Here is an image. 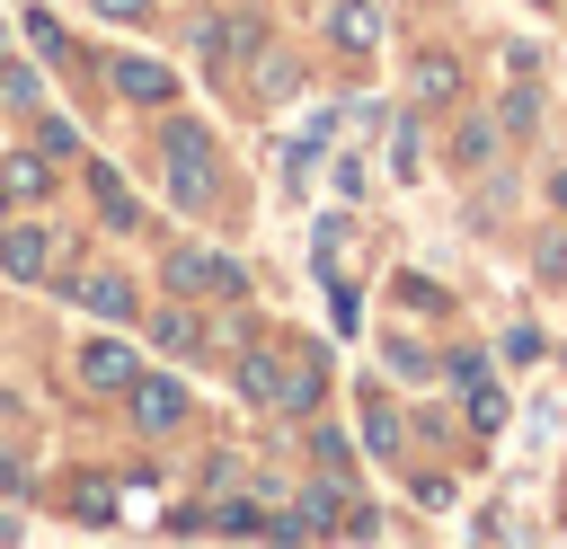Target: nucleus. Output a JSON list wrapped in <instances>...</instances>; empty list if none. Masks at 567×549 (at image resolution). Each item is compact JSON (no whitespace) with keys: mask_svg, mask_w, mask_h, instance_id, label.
Masks as SVG:
<instances>
[{"mask_svg":"<svg viewBox=\"0 0 567 549\" xmlns=\"http://www.w3.org/2000/svg\"><path fill=\"white\" fill-rule=\"evenodd\" d=\"M239 390L257 398V407H292V416H310L319 407V390H328V372H319V354L301 345L292 363L284 354H266V345H248L239 354Z\"/></svg>","mask_w":567,"mask_h":549,"instance_id":"1","label":"nucleus"},{"mask_svg":"<svg viewBox=\"0 0 567 549\" xmlns=\"http://www.w3.org/2000/svg\"><path fill=\"white\" fill-rule=\"evenodd\" d=\"M159 283H168L177 301H213V310H239V301H248V266L221 257V248H168V257H159Z\"/></svg>","mask_w":567,"mask_h":549,"instance_id":"2","label":"nucleus"},{"mask_svg":"<svg viewBox=\"0 0 567 549\" xmlns=\"http://www.w3.org/2000/svg\"><path fill=\"white\" fill-rule=\"evenodd\" d=\"M168 195L186 204V213H204L213 204V133L195 124V115H168Z\"/></svg>","mask_w":567,"mask_h":549,"instance_id":"3","label":"nucleus"},{"mask_svg":"<svg viewBox=\"0 0 567 549\" xmlns=\"http://www.w3.org/2000/svg\"><path fill=\"white\" fill-rule=\"evenodd\" d=\"M124 407H133V425H142V434H177V425L195 416V398H186V390H177L168 372H133Z\"/></svg>","mask_w":567,"mask_h":549,"instance_id":"4","label":"nucleus"},{"mask_svg":"<svg viewBox=\"0 0 567 549\" xmlns=\"http://www.w3.org/2000/svg\"><path fill=\"white\" fill-rule=\"evenodd\" d=\"M266 44V18L257 9H239V18H204L195 27V53H204V71H230L239 53H257Z\"/></svg>","mask_w":567,"mask_h":549,"instance_id":"5","label":"nucleus"},{"mask_svg":"<svg viewBox=\"0 0 567 549\" xmlns=\"http://www.w3.org/2000/svg\"><path fill=\"white\" fill-rule=\"evenodd\" d=\"M71 372H80V390H115V398H124L133 372H142V354H133L124 336H89V345L71 354Z\"/></svg>","mask_w":567,"mask_h":549,"instance_id":"6","label":"nucleus"},{"mask_svg":"<svg viewBox=\"0 0 567 549\" xmlns=\"http://www.w3.org/2000/svg\"><path fill=\"white\" fill-rule=\"evenodd\" d=\"M106 80H115V97H124V106H177V71H168V62L115 53V62H106Z\"/></svg>","mask_w":567,"mask_h":549,"instance_id":"7","label":"nucleus"},{"mask_svg":"<svg viewBox=\"0 0 567 549\" xmlns=\"http://www.w3.org/2000/svg\"><path fill=\"white\" fill-rule=\"evenodd\" d=\"M71 301H80V310H97V319H115V328H124V319H142V283H133V274H80V283H71Z\"/></svg>","mask_w":567,"mask_h":549,"instance_id":"8","label":"nucleus"},{"mask_svg":"<svg viewBox=\"0 0 567 549\" xmlns=\"http://www.w3.org/2000/svg\"><path fill=\"white\" fill-rule=\"evenodd\" d=\"M44 266H53V230H44V221H9V230H0V274L35 283Z\"/></svg>","mask_w":567,"mask_h":549,"instance_id":"9","label":"nucleus"},{"mask_svg":"<svg viewBox=\"0 0 567 549\" xmlns=\"http://www.w3.org/2000/svg\"><path fill=\"white\" fill-rule=\"evenodd\" d=\"M80 168H89V195H97V221H106V230H142V204H133V186H124V177H115L106 159H80Z\"/></svg>","mask_w":567,"mask_h":549,"instance_id":"10","label":"nucleus"},{"mask_svg":"<svg viewBox=\"0 0 567 549\" xmlns=\"http://www.w3.org/2000/svg\"><path fill=\"white\" fill-rule=\"evenodd\" d=\"M363 452H381V460H399V452H408V416H399L381 390H363Z\"/></svg>","mask_w":567,"mask_h":549,"instance_id":"11","label":"nucleus"},{"mask_svg":"<svg viewBox=\"0 0 567 549\" xmlns=\"http://www.w3.org/2000/svg\"><path fill=\"white\" fill-rule=\"evenodd\" d=\"M44 186H53V159H44V151H9V159H0V204H9V195L35 204Z\"/></svg>","mask_w":567,"mask_h":549,"instance_id":"12","label":"nucleus"},{"mask_svg":"<svg viewBox=\"0 0 567 549\" xmlns=\"http://www.w3.org/2000/svg\"><path fill=\"white\" fill-rule=\"evenodd\" d=\"M328 35H337L346 53H372V35H381V18H372V0H337V9H328Z\"/></svg>","mask_w":567,"mask_h":549,"instance_id":"13","label":"nucleus"},{"mask_svg":"<svg viewBox=\"0 0 567 549\" xmlns=\"http://www.w3.org/2000/svg\"><path fill=\"white\" fill-rule=\"evenodd\" d=\"M151 336H159L168 354H204V319H195V301H168V310L151 319Z\"/></svg>","mask_w":567,"mask_h":549,"instance_id":"14","label":"nucleus"},{"mask_svg":"<svg viewBox=\"0 0 567 549\" xmlns=\"http://www.w3.org/2000/svg\"><path fill=\"white\" fill-rule=\"evenodd\" d=\"M71 514H80L89 531H106V522H115V478H97V469H80V478H71Z\"/></svg>","mask_w":567,"mask_h":549,"instance_id":"15","label":"nucleus"},{"mask_svg":"<svg viewBox=\"0 0 567 549\" xmlns=\"http://www.w3.org/2000/svg\"><path fill=\"white\" fill-rule=\"evenodd\" d=\"M416 97H425V106H452V97H461V62H452V53H416Z\"/></svg>","mask_w":567,"mask_h":549,"instance_id":"16","label":"nucleus"},{"mask_svg":"<svg viewBox=\"0 0 567 549\" xmlns=\"http://www.w3.org/2000/svg\"><path fill=\"white\" fill-rule=\"evenodd\" d=\"M27 35H35V53H44V62H62V71H80V44L62 35V18H53V9H27Z\"/></svg>","mask_w":567,"mask_h":549,"instance_id":"17","label":"nucleus"},{"mask_svg":"<svg viewBox=\"0 0 567 549\" xmlns=\"http://www.w3.org/2000/svg\"><path fill=\"white\" fill-rule=\"evenodd\" d=\"M470 390V434H505V390L478 372V381H461Z\"/></svg>","mask_w":567,"mask_h":549,"instance_id":"18","label":"nucleus"},{"mask_svg":"<svg viewBox=\"0 0 567 549\" xmlns=\"http://www.w3.org/2000/svg\"><path fill=\"white\" fill-rule=\"evenodd\" d=\"M35 151H44L53 168H62V159H80V133H71V124H62L53 106H35Z\"/></svg>","mask_w":567,"mask_h":549,"instance_id":"19","label":"nucleus"},{"mask_svg":"<svg viewBox=\"0 0 567 549\" xmlns=\"http://www.w3.org/2000/svg\"><path fill=\"white\" fill-rule=\"evenodd\" d=\"M487 159H496V124H478V115H470V124L452 133V168H487Z\"/></svg>","mask_w":567,"mask_h":549,"instance_id":"20","label":"nucleus"},{"mask_svg":"<svg viewBox=\"0 0 567 549\" xmlns=\"http://www.w3.org/2000/svg\"><path fill=\"white\" fill-rule=\"evenodd\" d=\"M532 124H540V97H532V89H514V97L496 106V133H514V142H523Z\"/></svg>","mask_w":567,"mask_h":549,"instance_id":"21","label":"nucleus"},{"mask_svg":"<svg viewBox=\"0 0 567 549\" xmlns=\"http://www.w3.org/2000/svg\"><path fill=\"white\" fill-rule=\"evenodd\" d=\"M0 97H9V106H27V115L44 106V89H35V71H27V62H0Z\"/></svg>","mask_w":567,"mask_h":549,"instance_id":"22","label":"nucleus"},{"mask_svg":"<svg viewBox=\"0 0 567 549\" xmlns=\"http://www.w3.org/2000/svg\"><path fill=\"white\" fill-rule=\"evenodd\" d=\"M257 89H266V97H292V89H301V71H292L284 53H257Z\"/></svg>","mask_w":567,"mask_h":549,"instance_id":"23","label":"nucleus"},{"mask_svg":"<svg viewBox=\"0 0 567 549\" xmlns=\"http://www.w3.org/2000/svg\"><path fill=\"white\" fill-rule=\"evenodd\" d=\"M390 168L416 177V115H399V133H390Z\"/></svg>","mask_w":567,"mask_h":549,"instance_id":"24","label":"nucleus"},{"mask_svg":"<svg viewBox=\"0 0 567 549\" xmlns=\"http://www.w3.org/2000/svg\"><path fill=\"white\" fill-rule=\"evenodd\" d=\"M89 9H97V18H115V27H151V9H159V0H89Z\"/></svg>","mask_w":567,"mask_h":549,"instance_id":"25","label":"nucleus"},{"mask_svg":"<svg viewBox=\"0 0 567 549\" xmlns=\"http://www.w3.org/2000/svg\"><path fill=\"white\" fill-rule=\"evenodd\" d=\"M399 301H408V310H443V292H434L425 274H399Z\"/></svg>","mask_w":567,"mask_h":549,"instance_id":"26","label":"nucleus"},{"mask_svg":"<svg viewBox=\"0 0 567 549\" xmlns=\"http://www.w3.org/2000/svg\"><path fill=\"white\" fill-rule=\"evenodd\" d=\"M532 274H549V283H558V274H567V239H540V248H532Z\"/></svg>","mask_w":567,"mask_h":549,"instance_id":"27","label":"nucleus"},{"mask_svg":"<svg viewBox=\"0 0 567 549\" xmlns=\"http://www.w3.org/2000/svg\"><path fill=\"white\" fill-rule=\"evenodd\" d=\"M416 505H452V478L443 469H416Z\"/></svg>","mask_w":567,"mask_h":549,"instance_id":"28","label":"nucleus"},{"mask_svg":"<svg viewBox=\"0 0 567 549\" xmlns=\"http://www.w3.org/2000/svg\"><path fill=\"white\" fill-rule=\"evenodd\" d=\"M0 496H27V460L18 452H0Z\"/></svg>","mask_w":567,"mask_h":549,"instance_id":"29","label":"nucleus"},{"mask_svg":"<svg viewBox=\"0 0 567 549\" xmlns=\"http://www.w3.org/2000/svg\"><path fill=\"white\" fill-rule=\"evenodd\" d=\"M549 204H558V213H567V168H558V177H549Z\"/></svg>","mask_w":567,"mask_h":549,"instance_id":"30","label":"nucleus"},{"mask_svg":"<svg viewBox=\"0 0 567 549\" xmlns=\"http://www.w3.org/2000/svg\"><path fill=\"white\" fill-rule=\"evenodd\" d=\"M558 505H567V496H558Z\"/></svg>","mask_w":567,"mask_h":549,"instance_id":"31","label":"nucleus"}]
</instances>
